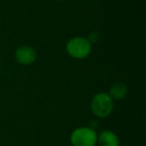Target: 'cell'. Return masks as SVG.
I'll list each match as a JSON object with an SVG mask.
<instances>
[{
	"instance_id": "5",
	"label": "cell",
	"mask_w": 146,
	"mask_h": 146,
	"mask_svg": "<svg viewBox=\"0 0 146 146\" xmlns=\"http://www.w3.org/2000/svg\"><path fill=\"white\" fill-rule=\"evenodd\" d=\"M100 146H119V139L114 132L104 130L97 137Z\"/></svg>"
},
{
	"instance_id": "7",
	"label": "cell",
	"mask_w": 146,
	"mask_h": 146,
	"mask_svg": "<svg viewBox=\"0 0 146 146\" xmlns=\"http://www.w3.org/2000/svg\"><path fill=\"white\" fill-rule=\"evenodd\" d=\"M58 1H63V0H58Z\"/></svg>"
},
{
	"instance_id": "4",
	"label": "cell",
	"mask_w": 146,
	"mask_h": 146,
	"mask_svg": "<svg viewBox=\"0 0 146 146\" xmlns=\"http://www.w3.org/2000/svg\"><path fill=\"white\" fill-rule=\"evenodd\" d=\"M15 58L20 64L22 65H30L36 59V52L30 46L23 45L16 49L15 51Z\"/></svg>"
},
{
	"instance_id": "2",
	"label": "cell",
	"mask_w": 146,
	"mask_h": 146,
	"mask_svg": "<svg viewBox=\"0 0 146 146\" xmlns=\"http://www.w3.org/2000/svg\"><path fill=\"white\" fill-rule=\"evenodd\" d=\"M97 133L89 127H80L71 133L70 140L73 146H95Z\"/></svg>"
},
{
	"instance_id": "1",
	"label": "cell",
	"mask_w": 146,
	"mask_h": 146,
	"mask_svg": "<svg viewBox=\"0 0 146 146\" xmlns=\"http://www.w3.org/2000/svg\"><path fill=\"white\" fill-rule=\"evenodd\" d=\"M66 50L70 56L76 59L86 58L91 52V42L84 37H74L68 41Z\"/></svg>"
},
{
	"instance_id": "3",
	"label": "cell",
	"mask_w": 146,
	"mask_h": 146,
	"mask_svg": "<svg viewBox=\"0 0 146 146\" xmlns=\"http://www.w3.org/2000/svg\"><path fill=\"white\" fill-rule=\"evenodd\" d=\"M91 109L98 117H107L113 110L112 98L109 96V94L104 92L96 94L91 101Z\"/></svg>"
},
{
	"instance_id": "6",
	"label": "cell",
	"mask_w": 146,
	"mask_h": 146,
	"mask_svg": "<svg viewBox=\"0 0 146 146\" xmlns=\"http://www.w3.org/2000/svg\"><path fill=\"white\" fill-rule=\"evenodd\" d=\"M126 94H127V87L125 86V84L121 83V82H117L110 87L109 96L112 99H123L126 96Z\"/></svg>"
}]
</instances>
